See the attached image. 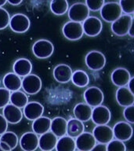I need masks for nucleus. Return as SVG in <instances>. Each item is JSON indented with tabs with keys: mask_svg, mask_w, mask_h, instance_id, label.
Segmentation results:
<instances>
[{
	"mask_svg": "<svg viewBox=\"0 0 134 151\" xmlns=\"http://www.w3.org/2000/svg\"><path fill=\"white\" fill-rule=\"evenodd\" d=\"M30 20L23 14H14L9 20V28L16 33H24L30 28Z\"/></svg>",
	"mask_w": 134,
	"mask_h": 151,
	"instance_id": "obj_7",
	"label": "nucleus"
},
{
	"mask_svg": "<svg viewBox=\"0 0 134 151\" xmlns=\"http://www.w3.org/2000/svg\"><path fill=\"white\" fill-rule=\"evenodd\" d=\"M112 131L115 139L123 142L129 140L133 136V127L129 123L124 121L116 123Z\"/></svg>",
	"mask_w": 134,
	"mask_h": 151,
	"instance_id": "obj_11",
	"label": "nucleus"
},
{
	"mask_svg": "<svg viewBox=\"0 0 134 151\" xmlns=\"http://www.w3.org/2000/svg\"><path fill=\"white\" fill-rule=\"evenodd\" d=\"M133 85H134V77H131L130 80H129V83H128V89L130 91V92H132L133 94H134L133 91Z\"/></svg>",
	"mask_w": 134,
	"mask_h": 151,
	"instance_id": "obj_41",
	"label": "nucleus"
},
{
	"mask_svg": "<svg viewBox=\"0 0 134 151\" xmlns=\"http://www.w3.org/2000/svg\"><path fill=\"white\" fill-rule=\"evenodd\" d=\"M85 132L84 124L79 121L77 119H70L67 121V132L66 134L68 136L75 139L78 137L81 134Z\"/></svg>",
	"mask_w": 134,
	"mask_h": 151,
	"instance_id": "obj_23",
	"label": "nucleus"
},
{
	"mask_svg": "<svg viewBox=\"0 0 134 151\" xmlns=\"http://www.w3.org/2000/svg\"><path fill=\"white\" fill-rule=\"evenodd\" d=\"M58 139L51 132L40 135L38 138V147L42 151H52L55 149Z\"/></svg>",
	"mask_w": 134,
	"mask_h": 151,
	"instance_id": "obj_22",
	"label": "nucleus"
},
{
	"mask_svg": "<svg viewBox=\"0 0 134 151\" xmlns=\"http://www.w3.org/2000/svg\"><path fill=\"white\" fill-rule=\"evenodd\" d=\"M0 142H6L12 150L16 148L18 144V137L14 132H6L0 137Z\"/></svg>",
	"mask_w": 134,
	"mask_h": 151,
	"instance_id": "obj_32",
	"label": "nucleus"
},
{
	"mask_svg": "<svg viewBox=\"0 0 134 151\" xmlns=\"http://www.w3.org/2000/svg\"><path fill=\"white\" fill-rule=\"evenodd\" d=\"M85 4L86 5L87 8L89 9V10L90 11H99L101 10L102 6L104 4V1L103 0H86Z\"/></svg>",
	"mask_w": 134,
	"mask_h": 151,
	"instance_id": "obj_35",
	"label": "nucleus"
},
{
	"mask_svg": "<svg viewBox=\"0 0 134 151\" xmlns=\"http://www.w3.org/2000/svg\"><path fill=\"white\" fill-rule=\"evenodd\" d=\"M89 17V10L83 2L73 4L68 9V17L71 21L81 23Z\"/></svg>",
	"mask_w": 134,
	"mask_h": 151,
	"instance_id": "obj_3",
	"label": "nucleus"
},
{
	"mask_svg": "<svg viewBox=\"0 0 134 151\" xmlns=\"http://www.w3.org/2000/svg\"><path fill=\"white\" fill-rule=\"evenodd\" d=\"M110 78H111V81L115 86L118 87H123L128 85L131 76L130 73L126 68H118L113 71Z\"/></svg>",
	"mask_w": 134,
	"mask_h": 151,
	"instance_id": "obj_19",
	"label": "nucleus"
},
{
	"mask_svg": "<svg viewBox=\"0 0 134 151\" xmlns=\"http://www.w3.org/2000/svg\"><path fill=\"white\" fill-rule=\"evenodd\" d=\"M124 118L127 120V123L133 124L134 123V106L125 107L123 111Z\"/></svg>",
	"mask_w": 134,
	"mask_h": 151,
	"instance_id": "obj_38",
	"label": "nucleus"
},
{
	"mask_svg": "<svg viewBox=\"0 0 134 151\" xmlns=\"http://www.w3.org/2000/svg\"><path fill=\"white\" fill-rule=\"evenodd\" d=\"M0 148L4 151H11L9 146L6 142H0Z\"/></svg>",
	"mask_w": 134,
	"mask_h": 151,
	"instance_id": "obj_42",
	"label": "nucleus"
},
{
	"mask_svg": "<svg viewBox=\"0 0 134 151\" xmlns=\"http://www.w3.org/2000/svg\"><path fill=\"white\" fill-rule=\"evenodd\" d=\"M116 101L122 107L133 106L134 94L130 92L128 87H119L116 91Z\"/></svg>",
	"mask_w": 134,
	"mask_h": 151,
	"instance_id": "obj_20",
	"label": "nucleus"
},
{
	"mask_svg": "<svg viewBox=\"0 0 134 151\" xmlns=\"http://www.w3.org/2000/svg\"><path fill=\"white\" fill-rule=\"evenodd\" d=\"M13 69L14 73L19 77H25L31 74L32 70V64L27 58H19L14 62Z\"/></svg>",
	"mask_w": 134,
	"mask_h": 151,
	"instance_id": "obj_21",
	"label": "nucleus"
},
{
	"mask_svg": "<svg viewBox=\"0 0 134 151\" xmlns=\"http://www.w3.org/2000/svg\"><path fill=\"white\" fill-rule=\"evenodd\" d=\"M110 111L108 107L104 106H96L92 110L91 119L96 125H107L110 122Z\"/></svg>",
	"mask_w": 134,
	"mask_h": 151,
	"instance_id": "obj_13",
	"label": "nucleus"
},
{
	"mask_svg": "<svg viewBox=\"0 0 134 151\" xmlns=\"http://www.w3.org/2000/svg\"><path fill=\"white\" fill-rule=\"evenodd\" d=\"M84 99L86 104L90 107H96L103 103L104 96L103 91L96 87L87 88L84 92Z\"/></svg>",
	"mask_w": 134,
	"mask_h": 151,
	"instance_id": "obj_10",
	"label": "nucleus"
},
{
	"mask_svg": "<svg viewBox=\"0 0 134 151\" xmlns=\"http://www.w3.org/2000/svg\"><path fill=\"white\" fill-rule=\"evenodd\" d=\"M86 65L93 71H100L105 66L106 58L103 53L97 50H92L86 56Z\"/></svg>",
	"mask_w": 134,
	"mask_h": 151,
	"instance_id": "obj_6",
	"label": "nucleus"
},
{
	"mask_svg": "<svg viewBox=\"0 0 134 151\" xmlns=\"http://www.w3.org/2000/svg\"><path fill=\"white\" fill-rule=\"evenodd\" d=\"M78 151H79V150H78Z\"/></svg>",
	"mask_w": 134,
	"mask_h": 151,
	"instance_id": "obj_47",
	"label": "nucleus"
},
{
	"mask_svg": "<svg viewBox=\"0 0 134 151\" xmlns=\"http://www.w3.org/2000/svg\"><path fill=\"white\" fill-rule=\"evenodd\" d=\"M90 151H107V146L104 144H96Z\"/></svg>",
	"mask_w": 134,
	"mask_h": 151,
	"instance_id": "obj_40",
	"label": "nucleus"
},
{
	"mask_svg": "<svg viewBox=\"0 0 134 151\" xmlns=\"http://www.w3.org/2000/svg\"><path fill=\"white\" fill-rule=\"evenodd\" d=\"M33 54L37 58H48L53 54V44L47 40H39L34 43L32 47Z\"/></svg>",
	"mask_w": 134,
	"mask_h": 151,
	"instance_id": "obj_2",
	"label": "nucleus"
},
{
	"mask_svg": "<svg viewBox=\"0 0 134 151\" xmlns=\"http://www.w3.org/2000/svg\"><path fill=\"white\" fill-rule=\"evenodd\" d=\"M44 112V107L42 104L38 101L28 102L24 108L23 114L28 120H35L41 117Z\"/></svg>",
	"mask_w": 134,
	"mask_h": 151,
	"instance_id": "obj_16",
	"label": "nucleus"
},
{
	"mask_svg": "<svg viewBox=\"0 0 134 151\" xmlns=\"http://www.w3.org/2000/svg\"><path fill=\"white\" fill-rule=\"evenodd\" d=\"M128 34H129L131 37H133L134 36V34H133V23L132 24L131 27L129 28V32H128Z\"/></svg>",
	"mask_w": 134,
	"mask_h": 151,
	"instance_id": "obj_44",
	"label": "nucleus"
},
{
	"mask_svg": "<svg viewBox=\"0 0 134 151\" xmlns=\"http://www.w3.org/2000/svg\"><path fill=\"white\" fill-rule=\"evenodd\" d=\"M55 149L56 151H75V142L74 139L65 135L57 140Z\"/></svg>",
	"mask_w": 134,
	"mask_h": 151,
	"instance_id": "obj_29",
	"label": "nucleus"
},
{
	"mask_svg": "<svg viewBox=\"0 0 134 151\" xmlns=\"http://www.w3.org/2000/svg\"><path fill=\"white\" fill-rule=\"evenodd\" d=\"M51 119L46 116H41L34 120L32 123L33 132L36 134H42L49 132L50 125H51Z\"/></svg>",
	"mask_w": 134,
	"mask_h": 151,
	"instance_id": "obj_27",
	"label": "nucleus"
},
{
	"mask_svg": "<svg viewBox=\"0 0 134 151\" xmlns=\"http://www.w3.org/2000/svg\"><path fill=\"white\" fill-rule=\"evenodd\" d=\"M92 107L88 106L86 103H78L74 108V115L75 119L81 122H86L91 119Z\"/></svg>",
	"mask_w": 134,
	"mask_h": 151,
	"instance_id": "obj_25",
	"label": "nucleus"
},
{
	"mask_svg": "<svg viewBox=\"0 0 134 151\" xmlns=\"http://www.w3.org/2000/svg\"><path fill=\"white\" fill-rule=\"evenodd\" d=\"M93 136L99 143L107 145L114 139L112 128L108 125H99L96 126L93 131Z\"/></svg>",
	"mask_w": 134,
	"mask_h": 151,
	"instance_id": "obj_12",
	"label": "nucleus"
},
{
	"mask_svg": "<svg viewBox=\"0 0 134 151\" xmlns=\"http://www.w3.org/2000/svg\"><path fill=\"white\" fill-rule=\"evenodd\" d=\"M118 4L122 12H124L127 15L134 12V0H121Z\"/></svg>",
	"mask_w": 134,
	"mask_h": 151,
	"instance_id": "obj_34",
	"label": "nucleus"
},
{
	"mask_svg": "<svg viewBox=\"0 0 134 151\" xmlns=\"http://www.w3.org/2000/svg\"><path fill=\"white\" fill-rule=\"evenodd\" d=\"M75 147L79 151H90L96 142L90 132H83L75 140Z\"/></svg>",
	"mask_w": 134,
	"mask_h": 151,
	"instance_id": "obj_15",
	"label": "nucleus"
},
{
	"mask_svg": "<svg viewBox=\"0 0 134 151\" xmlns=\"http://www.w3.org/2000/svg\"><path fill=\"white\" fill-rule=\"evenodd\" d=\"M7 2L12 6H19L22 3V0H8Z\"/></svg>",
	"mask_w": 134,
	"mask_h": 151,
	"instance_id": "obj_43",
	"label": "nucleus"
},
{
	"mask_svg": "<svg viewBox=\"0 0 134 151\" xmlns=\"http://www.w3.org/2000/svg\"><path fill=\"white\" fill-rule=\"evenodd\" d=\"M9 20L10 17L6 9L0 8V30L4 29L9 25Z\"/></svg>",
	"mask_w": 134,
	"mask_h": 151,
	"instance_id": "obj_36",
	"label": "nucleus"
},
{
	"mask_svg": "<svg viewBox=\"0 0 134 151\" xmlns=\"http://www.w3.org/2000/svg\"><path fill=\"white\" fill-rule=\"evenodd\" d=\"M50 9L55 15H63L68 10V2L66 0H53L50 2Z\"/></svg>",
	"mask_w": 134,
	"mask_h": 151,
	"instance_id": "obj_31",
	"label": "nucleus"
},
{
	"mask_svg": "<svg viewBox=\"0 0 134 151\" xmlns=\"http://www.w3.org/2000/svg\"><path fill=\"white\" fill-rule=\"evenodd\" d=\"M21 87L27 94L34 95L42 89V80L35 74H29L21 80Z\"/></svg>",
	"mask_w": 134,
	"mask_h": 151,
	"instance_id": "obj_5",
	"label": "nucleus"
},
{
	"mask_svg": "<svg viewBox=\"0 0 134 151\" xmlns=\"http://www.w3.org/2000/svg\"><path fill=\"white\" fill-rule=\"evenodd\" d=\"M10 91L6 88H0V109L4 108L9 102Z\"/></svg>",
	"mask_w": 134,
	"mask_h": 151,
	"instance_id": "obj_37",
	"label": "nucleus"
},
{
	"mask_svg": "<svg viewBox=\"0 0 134 151\" xmlns=\"http://www.w3.org/2000/svg\"><path fill=\"white\" fill-rule=\"evenodd\" d=\"M107 151H126V146L123 142L118 141L117 139L111 141L106 145Z\"/></svg>",
	"mask_w": 134,
	"mask_h": 151,
	"instance_id": "obj_33",
	"label": "nucleus"
},
{
	"mask_svg": "<svg viewBox=\"0 0 134 151\" xmlns=\"http://www.w3.org/2000/svg\"><path fill=\"white\" fill-rule=\"evenodd\" d=\"M20 146L24 151H35L38 147V137L34 132H26L20 139Z\"/></svg>",
	"mask_w": 134,
	"mask_h": 151,
	"instance_id": "obj_17",
	"label": "nucleus"
},
{
	"mask_svg": "<svg viewBox=\"0 0 134 151\" xmlns=\"http://www.w3.org/2000/svg\"><path fill=\"white\" fill-rule=\"evenodd\" d=\"M101 16L103 20L108 23H113L122 16V9L118 2L104 3L101 9Z\"/></svg>",
	"mask_w": 134,
	"mask_h": 151,
	"instance_id": "obj_1",
	"label": "nucleus"
},
{
	"mask_svg": "<svg viewBox=\"0 0 134 151\" xmlns=\"http://www.w3.org/2000/svg\"><path fill=\"white\" fill-rule=\"evenodd\" d=\"M4 88L9 91H16L21 87V79L14 73H9L5 75L2 80Z\"/></svg>",
	"mask_w": 134,
	"mask_h": 151,
	"instance_id": "obj_26",
	"label": "nucleus"
},
{
	"mask_svg": "<svg viewBox=\"0 0 134 151\" xmlns=\"http://www.w3.org/2000/svg\"><path fill=\"white\" fill-rule=\"evenodd\" d=\"M7 128H8V123H7L6 120H5L3 116L0 114V135L4 134L5 132L7 131Z\"/></svg>",
	"mask_w": 134,
	"mask_h": 151,
	"instance_id": "obj_39",
	"label": "nucleus"
},
{
	"mask_svg": "<svg viewBox=\"0 0 134 151\" xmlns=\"http://www.w3.org/2000/svg\"><path fill=\"white\" fill-rule=\"evenodd\" d=\"M71 81L77 87H85L89 84V77L85 71L76 70L72 73Z\"/></svg>",
	"mask_w": 134,
	"mask_h": 151,
	"instance_id": "obj_30",
	"label": "nucleus"
},
{
	"mask_svg": "<svg viewBox=\"0 0 134 151\" xmlns=\"http://www.w3.org/2000/svg\"><path fill=\"white\" fill-rule=\"evenodd\" d=\"M62 32L66 39L71 41L80 40L83 36V28L82 23L68 21L63 26Z\"/></svg>",
	"mask_w": 134,
	"mask_h": 151,
	"instance_id": "obj_9",
	"label": "nucleus"
},
{
	"mask_svg": "<svg viewBox=\"0 0 134 151\" xmlns=\"http://www.w3.org/2000/svg\"><path fill=\"white\" fill-rule=\"evenodd\" d=\"M50 130L56 138L65 136L67 132V120L61 116L55 117L51 120Z\"/></svg>",
	"mask_w": 134,
	"mask_h": 151,
	"instance_id": "obj_24",
	"label": "nucleus"
},
{
	"mask_svg": "<svg viewBox=\"0 0 134 151\" xmlns=\"http://www.w3.org/2000/svg\"><path fill=\"white\" fill-rule=\"evenodd\" d=\"M72 69L70 66L65 64H61L56 65L53 69L54 79L60 83H67L71 80Z\"/></svg>",
	"mask_w": 134,
	"mask_h": 151,
	"instance_id": "obj_18",
	"label": "nucleus"
},
{
	"mask_svg": "<svg viewBox=\"0 0 134 151\" xmlns=\"http://www.w3.org/2000/svg\"><path fill=\"white\" fill-rule=\"evenodd\" d=\"M2 116L6 120L7 123L16 124L21 122V120L23 118V112L21 109L17 108L12 104H8L3 108L2 111Z\"/></svg>",
	"mask_w": 134,
	"mask_h": 151,
	"instance_id": "obj_14",
	"label": "nucleus"
},
{
	"mask_svg": "<svg viewBox=\"0 0 134 151\" xmlns=\"http://www.w3.org/2000/svg\"><path fill=\"white\" fill-rule=\"evenodd\" d=\"M133 23V18L131 15H122L111 24V31L118 36H124L128 34Z\"/></svg>",
	"mask_w": 134,
	"mask_h": 151,
	"instance_id": "obj_4",
	"label": "nucleus"
},
{
	"mask_svg": "<svg viewBox=\"0 0 134 151\" xmlns=\"http://www.w3.org/2000/svg\"><path fill=\"white\" fill-rule=\"evenodd\" d=\"M0 151H4V150H2V149H1V148H0Z\"/></svg>",
	"mask_w": 134,
	"mask_h": 151,
	"instance_id": "obj_46",
	"label": "nucleus"
},
{
	"mask_svg": "<svg viewBox=\"0 0 134 151\" xmlns=\"http://www.w3.org/2000/svg\"><path fill=\"white\" fill-rule=\"evenodd\" d=\"M9 101L12 105L16 106L17 108H24L25 106L28 103V98L25 93L21 91H16L10 93Z\"/></svg>",
	"mask_w": 134,
	"mask_h": 151,
	"instance_id": "obj_28",
	"label": "nucleus"
},
{
	"mask_svg": "<svg viewBox=\"0 0 134 151\" xmlns=\"http://www.w3.org/2000/svg\"><path fill=\"white\" fill-rule=\"evenodd\" d=\"M6 2V0H0V8H2V6H3Z\"/></svg>",
	"mask_w": 134,
	"mask_h": 151,
	"instance_id": "obj_45",
	"label": "nucleus"
},
{
	"mask_svg": "<svg viewBox=\"0 0 134 151\" xmlns=\"http://www.w3.org/2000/svg\"><path fill=\"white\" fill-rule=\"evenodd\" d=\"M82 25L83 33L89 37H95L98 35L103 28V24L101 20L94 16H90L86 19Z\"/></svg>",
	"mask_w": 134,
	"mask_h": 151,
	"instance_id": "obj_8",
	"label": "nucleus"
}]
</instances>
